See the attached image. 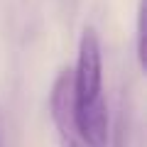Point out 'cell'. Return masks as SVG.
I'll use <instances>...</instances> for the list:
<instances>
[{
	"instance_id": "6da1fadb",
	"label": "cell",
	"mask_w": 147,
	"mask_h": 147,
	"mask_svg": "<svg viewBox=\"0 0 147 147\" xmlns=\"http://www.w3.org/2000/svg\"><path fill=\"white\" fill-rule=\"evenodd\" d=\"M74 105H88L103 96V52L93 27H86L79 42L76 71L71 74Z\"/></svg>"
},
{
	"instance_id": "3957f363",
	"label": "cell",
	"mask_w": 147,
	"mask_h": 147,
	"mask_svg": "<svg viewBox=\"0 0 147 147\" xmlns=\"http://www.w3.org/2000/svg\"><path fill=\"white\" fill-rule=\"evenodd\" d=\"M74 123L91 147H108V105L103 96L88 105H74Z\"/></svg>"
},
{
	"instance_id": "277c9868",
	"label": "cell",
	"mask_w": 147,
	"mask_h": 147,
	"mask_svg": "<svg viewBox=\"0 0 147 147\" xmlns=\"http://www.w3.org/2000/svg\"><path fill=\"white\" fill-rule=\"evenodd\" d=\"M145 20H147V5L145 0H140V7H137V61H140V69H145L147 64V49H145V39H147V30H145Z\"/></svg>"
},
{
	"instance_id": "7a4b0ae2",
	"label": "cell",
	"mask_w": 147,
	"mask_h": 147,
	"mask_svg": "<svg viewBox=\"0 0 147 147\" xmlns=\"http://www.w3.org/2000/svg\"><path fill=\"white\" fill-rule=\"evenodd\" d=\"M49 110H52V120L57 127V135L61 147H91L81 137L74 123V86H71V71H61L57 76L49 93Z\"/></svg>"
}]
</instances>
